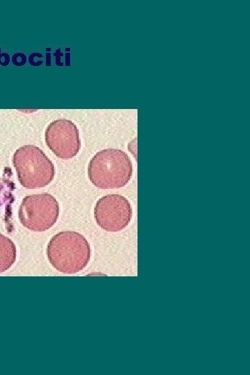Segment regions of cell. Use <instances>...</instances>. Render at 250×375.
Listing matches in <instances>:
<instances>
[{"instance_id":"obj_1","label":"cell","mask_w":250,"mask_h":375,"mask_svg":"<svg viewBox=\"0 0 250 375\" xmlns=\"http://www.w3.org/2000/svg\"><path fill=\"white\" fill-rule=\"evenodd\" d=\"M47 256L56 270L66 274H74L88 265L91 249L88 241L81 233L61 231L49 240Z\"/></svg>"},{"instance_id":"obj_2","label":"cell","mask_w":250,"mask_h":375,"mask_svg":"<svg viewBox=\"0 0 250 375\" xmlns=\"http://www.w3.org/2000/svg\"><path fill=\"white\" fill-rule=\"evenodd\" d=\"M88 173L90 181L95 187L102 190L118 189L131 180L133 164L124 151L105 149L91 158Z\"/></svg>"},{"instance_id":"obj_3","label":"cell","mask_w":250,"mask_h":375,"mask_svg":"<svg viewBox=\"0 0 250 375\" xmlns=\"http://www.w3.org/2000/svg\"><path fill=\"white\" fill-rule=\"evenodd\" d=\"M13 166L19 183L26 189H38L48 185L55 176L53 162L39 147L24 145L12 156Z\"/></svg>"},{"instance_id":"obj_4","label":"cell","mask_w":250,"mask_h":375,"mask_svg":"<svg viewBox=\"0 0 250 375\" xmlns=\"http://www.w3.org/2000/svg\"><path fill=\"white\" fill-rule=\"evenodd\" d=\"M60 208L56 198L49 193L26 196L19 208L22 225L35 232H44L57 222Z\"/></svg>"},{"instance_id":"obj_5","label":"cell","mask_w":250,"mask_h":375,"mask_svg":"<svg viewBox=\"0 0 250 375\" xmlns=\"http://www.w3.org/2000/svg\"><path fill=\"white\" fill-rule=\"evenodd\" d=\"M133 215L129 201L121 194H107L95 204L94 216L97 225L108 232H118L129 224Z\"/></svg>"},{"instance_id":"obj_6","label":"cell","mask_w":250,"mask_h":375,"mask_svg":"<svg viewBox=\"0 0 250 375\" xmlns=\"http://www.w3.org/2000/svg\"><path fill=\"white\" fill-rule=\"evenodd\" d=\"M44 139L47 146L54 155L63 160L74 158L81 149L78 128L67 119L51 122L45 130Z\"/></svg>"},{"instance_id":"obj_7","label":"cell","mask_w":250,"mask_h":375,"mask_svg":"<svg viewBox=\"0 0 250 375\" xmlns=\"http://www.w3.org/2000/svg\"><path fill=\"white\" fill-rule=\"evenodd\" d=\"M17 249L9 238L0 233V273L9 269L15 263Z\"/></svg>"}]
</instances>
